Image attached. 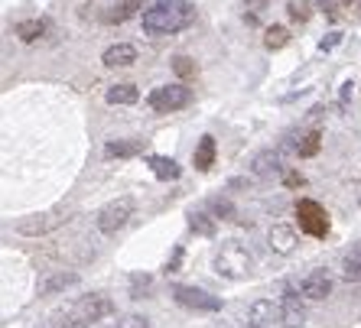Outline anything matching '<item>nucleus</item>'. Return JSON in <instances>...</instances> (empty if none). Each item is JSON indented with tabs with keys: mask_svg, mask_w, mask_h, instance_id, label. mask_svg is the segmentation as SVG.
<instances>
[{
	"mask_svg": "<svg viewBox=\"0 0 361 328\" xmlns=\"http://www.w3.org/2000/svg\"><path fill=\"white\" fill-rule=\"evenodd\" d=\"M316 7H319L329 20H338V0H316Z\"/></svg>",
	"mask_w": 361,
	"mask_h": 328,
	"instance_id": "30",
	"label": "nucleus"
},
{
	"mask_svg": "<svg viewBox=\"0 0 361 328\" xmlns=\"http://www.w3.org/2000/svg\"><path fill=\"white\" fill-rule=\"evenodd\" d=\"M215 273L225 279H247L254 273V257L238 241H225L215 251Z\"/></svg>",
	"mask_w": 361,
	"mask_h": 328,
	"instance_id": "2",
	"label": "nucleus"
},
{
	"mask_svg": "<svg viewBox=\"0 0 361 328\" xmlns=\"http://www.w3.org/2000/svg\"><path fill=\"white\" fill-rule=\"evenodd\" d=\"M286 42H290V30H286V26H270L267 33H264V46H267L270 52L283 49Z\"/></svg>",
	"mask_w": 361,
	"mask_h": 328,
	"instance_id": "22",
	"label": "nucleus"
},
{
	"mask_svg": "<svg viewBox=\"0 0 361 328\" xmlns=\"http://www.w3.org/2000/svg\"><path fill=\"white\" fill-rule=\"evenodd\" d=\"M46 30H49V23H46V20H39V17H36V20H23V23H17V36H20V39H23V42H36L42 33H46Z\"/></svg>",
	"mask_w": 361,
	"mask_h": 328,
	"instance_id": "19",
	"label": "nucleus"
},
{
	"mask_svg": "<svg viewBox=\"0 0 361 328\" xmlns=\"http://www.w3.org/2000/svg\"><path fill=\"white\" fill-rule=\"evenodd\" d=\"M209 208L215 218H235V205L228 202V198H221V195H215V198H209Z\"/></svg>",
	"mask_w": 361,
	"mask_h": 328,
	"instance_id": "26",
	"label": "nucleus"
},
{
	"mask_svg": "<svg viewBox=\"0 0 361 328\" xmlns=\"http://www.w3.org/2000/svg\"><path fill=\"white\" fill-rule=\"evenodd\" d=\"M36 221H20V231L23 234H46V231H52V227H59L62 221H68V218H62V215H33Z\"/></svg>",
	"mask_w": 361,
	"mask_h": 328,
	"instance_id": "16",
	"label": "nucleus"
},
{
	"mask_svg": "<svg viewBox=\"0 0 361 328\" xmlns=\"http://www.w3.org/2000/svg\"><path fill=\"white\" fill-rule=\"evenodd\" d=\"M332 277H329L326 270H312V273H306V277L300 279V293L306 296V299H312V303H319V299H326V296H332Z\"/></svg>",
	"mask_w": 361,
	"mask_h": 328,
	"instance_id": "9",
	"label": "nucleus"
},
{
	"mask_svg": "<svg viewBox=\"0 0 361 328\" xmlns=\"http://www.w3.org/2000/svg\"><path fill=\"white\" fill-rule=\"evenodd\" d=\"M342 7L348 10L355 20H361V0H342Z\"/></svg>",
	"mask_w": 361,
	"mask_h": 328,
	"instance_id": "32",
	"label": "nucleus"
},
{
	"mask_svg": "<svg viewBox=\"0 0 361 328\" xmlns=\"http://www.w3.org/2000/svg\"><path fill=\"white\" fill-rule=\"evenodd\" d=\"M251 172L257 179H274L283 172V153L280 150H261V153H254V160H251Z\"/></svg>",
	"mask_w": 361,
	"mask_h": 328,
	"instance_id": "10",
	"label": "nucleus"
},
{
	"mask_svg": "<svg viewBox=\"0 0 361 328\" xmlns=\"http://www.w3.org/2000/svg\"><path fill=\"white\" fill-rule=\"evenodd\" d=\"M173 299L185 309H195V312H219L221 309V299L219 296L205 293L199 286H173Z\"/></svg>",
	"mask_w": 361,
	"mask_h": 328,
	"instance_id": "6",
	"label": "nucleus"
},
{
	"mask_svg": "<svg viewBox=\"0 0 361 328\" xmlns=\"http://www.w3.org/2000/svg\"><path fill=\"white\" fill-rule=\"evenodd\" d=\"M140 7H143V0H121L118 13H111V20H114V23H124V20L137 17V13H140Z\"/></svg>",
	"mask_w": 361,
	"mask_h": 328,
	"instance_id": "25",
	"label": "nucleus"
},
{
	"mask_svg": "<svg viewBox=\"0 0 361 328\" xmlns=\"http://www.w3.org/2000/svg\"><path fill=\"white\" fill-rule=\"evenodd\" d=\"M130 218H134V198L121 195V198L108 202L104 208L98 211V215H94V225H98L101 234H118V231H121V227H124Z\"/></svg>",
	"mask_w": 361,
	"mask_h": 328,
	"instance_id": "3",
	"label": "nucleus"
},
{
	"mask_svg": "<svg viewBox=\"0 0 361 328\" xmlns=\"http://www.w3.org/2000/svg\"><path fill=\"white\" fill-rule=\"evenodd\" d=\"M192 101V92L185 88V84H160V88H153L147 104H150L157 114H173V111L185 108V104Z\"/></svg>",
	"mask_w": 361,
	"mask_h": 328,
	"instance_id": "4",
	"label": "nucleus"
},
{
	"mask_svg": "<svg viewBox=\"0 0 361 328\" xmlns=\"http://www.w3.org/2000/svg\"><path fill=\"white\" fill-rule=\"evenodd\" d=\"M108 156H137L140 153V144L137 140H118V144H108L104 146Z\"/></svg>",
	"mask_w": 361,
	"mask_h": 328,
	"instance_id": "24",
	"label": "nucleus"
},
{
	"mask_svg": "<svg viewBox=\"0 0 361 328\" xmlns=\"http://www.w3.org/2000/svg\"><path fill=\"white\" fill-rule=\"evenodd\" d=\"M296 218H300V231H306L310 237H326L329 234V215L319 202L300 198V202H296Z\"/></svg>",
	"mask_w": 361,
	"mask_h": 328,
	"instance_id": "5",
	"label": "nucleus"
},
{
	"mask_svg": "<svg viewBox=\"0 0 361 328\" xmlns=\"http://www.w3.org/2000/svg\"><path fill=\"white\" fill-rule=\"evenodd\" d=\"M283 325V303H274V299H257L247 309V328H274Z\"/></svg>",
	"mask_w": 361,
	"mask_h": 328,
	"instance_id": "7",
	"label": "nucleus"
},
{
	"mask_svg": "<svg viewBox=\"0 0 361 328\" xmlns=\"http://www.w3.org/2000/svg\"><path fill=\"white\" fill-rule=\"evenodd\" d=\"M189 227L202 237H212L215 234V218H212L209 211H189Z\"/></svg>",
	"mask_w": 361,
	"mask_h": 328,
	"instance_id": "21",
	"label": "nucleus"
},
{
	"mask_svg": "<svg viewBox=\"0 0 361 328\" xmlns=\"http://www.w3.org/2000/svg\"><path fill=\"white\" fill-rule=\"evenodd\" d=\"M358 205H361V185H358Z\"/></svg>",
	"mask_w": 361,
	"mask_h": 328,
	"instance_id": "35",
	"label": "nucleus"
},
{
	"mask_svg": "<svg viewBox=\"0 0 361 328\" xmlns=\"http://www.w3.org/2000/svg\"><path fill=\"white\" fill-rule=\"evenodd\" d=\"M267 244L274 253H293L296 244H300V237H296L293 227H286V225H274L270 227V234H267Z\"/></svg>",
	"mask_w": 361,
	"mask_h": 328,
	"instance_id": "12",
	"label": "nucleus"
},
{
	"mask_svg": "<svg viewBox=\"0 0 361 328\" xmlns=\"http://www.w3.org/2000/svg\"><path fill=\"white\" fill-rule=\"evenodd\" d=\"M143 33L150 36H173L183 33L195 23V7L189 0H153L150 7L143 10Z\"/></svg>",
	"mask_w": 361,
	"mask_h": 328,
	"instance_id": "1",
	"label": "nucleus"
},
{
	"mask_svg": "<svg viewBox=\"0 0 361 328\" xmlns=\"http://www.w3.org/2000/svg\"><path fill=\"white\" fill-rule=\"evenodd\" d=\"M286 13H290V20H293V23H306V20L312 17V4H310V0H290Z\"/></svg>",
	"mask_w": 361,
	"mask_h": 328,
	"instance_id": "23",
	"label": "nucleus"
},
{
	"mask_svg": "<svg viewBox=\"0 0 361 328\" xmlns=\"http://www.w3.org/2000/svg\"><path fill=\"white\" fill-rule=\"evenodd\" d=\"M101 62H104L108 68H127V65H134L137 62V49L130 46V42H114V46L104 49Z\"/></svg>",
	"mask_w": 361,
	"mask_h": 328,
	"instance_id": "11",
	"label": "nucleus"
},
{
	"mask_svg": "<svg viewBox=\"0 0 361 328\" xmlns=\"http://www.w3.org/2000/svg\"><path fill=\"white\" fill-rule=\"evenodd\" d=\"M306 309H302V303L296 299V293L293 289H286V296H283V328H302L306 325Z\"/></svg>",
	"mask_w": 361,
	"mask_h": 328,
	"instance_id": "13",
	"label": "nucleus"
},
{
	"mask_svg": "<svg viewBox=\"0 0 361 328\" xmlns=\"http://www.w3.org/2000/svg\"><path fill=\"white\" fill-rule=\"evenodd\" d=\"M332 46H338V33H332L329 39H322V52L326 49H332Z\"/></svg>",
	"mask_w": 361,
	"mask_h": 328,
	"instance_id": "33",
	"label": "nucleus"
},
{
	"mask_svg": "<svg viewBox=\"0 0 361 328\" xmlns=\"http://www.w3.org/2000/svg\"><path fill=\"white\" fill-rule=\"evenodd\" d=\"M215 153H219V146H215V137H202L199 140V146H195V153H192V163H195V169H212L215 166Z\"/></svg>",
	"mask_w": 361,
	"mask_h": 328,
	"instance_id": "14",
	"label": "nucleus"
},
{
	"mask_svg": "<svg viewBox=\"0 0 361 328\" xmlns=\"http://www.w3.org/2000/svg\"><path fill=\"white\" fill-rule=\"evenodd\" d=\"M108 315H114V303H111L108 296H101V293H92V296H82L75 303V319L78 322H101V319H108Z\"/></svg>",
	"mask_w": 361,
	"mask_h": 328,
	"instance_id": "8",
	"label": "nucleus"
},
{
	"mask_svg": "<svg viewBox=\"0 0 361 328\" xmlns=\"http://www.w3.org/2000/svg\"><path fill=\"white\" fill-rule=\"evenodd\" d=\"M244 4H247V7H254V10H264V7H267V0H244Z\"/></svg>",
	"mask_w": 361,
	"mask_h": 328,
	"instance_id": "34",
	"label": "nucleus"
},
{
	"mask_svg": "<svg viewBox=\"0 0 361 328\" xmlns=\"http://www.w3.org/2000/svg\"><path fill=\"white\" fill-rule=\"evenodd\" d=\"M342 279H348V283H361V247H355L352 253H345Z\"/></svg>",
	"mask_w": 361,
	"mask_h": 328,
	"instance_id": "20",
	"label": "nucleus"
},
{
	"mask_svg": "<svg viewBox=\"0 0 361 328\" xmlns=\"http://www.w3.org/2000/svg\"><path fill=\"white\" fill-rule=\"evenodd\" d=\"M46 328H85V322H78V319H52Z\"/></svg>",
	"mask_w": 361,
	"mask_h": 328,
	"instance_id": "31",
	"label": "nucleus"
},
{
	"mask_svg": "<svg viewBox=\"0 0 361 328\" xmlns=\"http://www.w3.org/2000/svg\"><path fill=\"white\" fill-rule=\"evenodd\" d=\"M147 166L153 169V176L163 179V182H169V179H179V163L173 160V156H147Z\"/></svg>",
	"mask_w": 361,
	"mask_h": 328,
	"instance_id": "15",
	"label": "nucleus"
},
{
	"mask_svg": "<svg viewBox=\"0 0 361 328\" xmlns=\"http://www.w3.org/2000/svg\"><path fill=\"white\" fill-rule=\"evenodd\" d=\"M114 328H150V319H143V315H121L118 322H114Z\"/></svg>",
	"mask_w": 361,
	"mask_h": 328,
	"instance_id": "28",
	"label": "nucleus"
},
{
	"mask_svg": "<svg viewBox=\"0 0 361 328\" xmlns=\"http://www.w3.org/2000/svg\"><path fill=\"white\" fill-rule=\"evenodd\" d=\"M296 153H300V156H316V153H319V130H312V134L302 137V144L296 146Z\"/></svg>",
	"mask_w": 361,
	"mask_h": 328,
	"instance_id": "27",
	"label": "nucleus"
},
{
	"mask_svg": "<svg viewBox=\"0 0 361 328\" xmlns=\"http://www.w3.org/2000/svg\"><path fill=\"white\" fill-rule=\"evenodd\" d=\"M104 101L108 104H137L140 101V92H137V84H130V82L111 84L108 94H104Z\"/></svg>",
	"mask_w": 361,
	"mask_h": 328,
	"instance_id": "17",
	"label": "nucleus"
},
{
	"mask_svg": "<svg viewBox=\"0 0 361 328\" xmlns=\"http://www.w3.org/2000/svg\"><path fill=\"white\" fill-rule=\"evenodd\" d=\"M173 68H176V75H183V78L195 75V65L189 56H176V59H173Z\"/></svg>",
	"mask_w": 361,
	"mask_h": 328,
	"instance_id": "29",
	"label": "nucleus"
},
{
	"mask_svg": "<svg viewBox=\"0 0 361 328\" xmlns=\"http://www.w3.org/2000/svg\"><path fill=\"white\" fill-rule=\"evenodd\" d=\"M78 283V273H56V277H46L39 283V293L42 296H52V293H59V289H68V286H75Z\"/></svg>",
	"mask_w": 361,
	"mask_h": 328,
	"instance_id": "18",
	"label": "nucleus"
}]
</instances>
